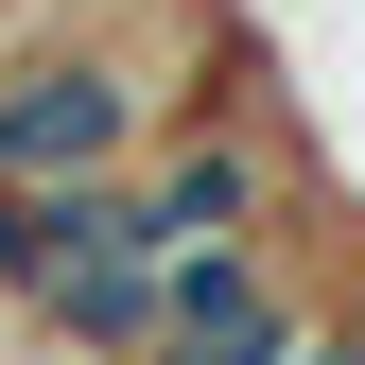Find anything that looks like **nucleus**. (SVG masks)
<instances>
[{
	"label": "nucleus",
	"mask_w": 365,
	"mask_h": 365,
	"mask_svg": "<svg viewBox=\"0 0 365 365\" xmlns=\"http://www.w3.org/2000/svg\"><path fill=\"white\" fill-rule=\"evenodd\" d=\"M174 122H192V70H174L140 18L18 35V53H0V192H122Z\"/></svg>",
	"instance_id": "f257e3e1"
},
{
	"label": "nucleus",
	"mask_w": 365,
	"mask_h": 365,
	"mask_svg": "<svg viewBox=\"0 0 365 365\" xmlns=\"http://www.w3.org/2000/svg\"><path fill=\"white\" fill-rule=\"evenodd\" d=\"M0 313L53 331L70 365H140V313H157V244L122 192H0Z\"/></svg>",
	"instance_id": "f03ea898"
},
{
	"label": "nucleus",
	"mask_w": 365,
	"mask_h": 365,
	"mask_svg": "<svg viewBox=\"0 0 365 365\" xmlns=\"http://www.w3.org/2000/svg\"><path fill=\"white\" fill-rule=\"evenodd\" d=\"M122 209H140V244H157V279L174 261H226V244H296V140L279 122H174V140L122 174Z\"/></svg>",
	"instance_id": "7ed1b4c3"
}]
</instances>
